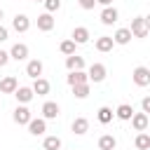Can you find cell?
Segmentation results:
<instances>
[{
	"instance_id": "6da1fadb",
	"label": "cell",
	"mask_w": 150,
	"mask_h": 150,
	"mask_svg": "<svg viewBox=\"0 0 150 150\" xmlns=\"http://www.w3.org/2000/svg\"><path fill=\"white\" fill-rule=\"evenodd\" d=\"M129 30H131V38H148V33H150V23H148L145 16H134Z\"/></svg>"
},
{
	"instance_id": "7a4b0ae2",
	"label": "cell",
	"mask_w": 150,
	"mask_h": 150,
	"mask_svg": "<svg viewBox=\"0 0 150 150\" xmlns=\"http://www.w3.org/2000/svg\"><path fill=\"white\" fill-rule=\"evenodd\" d=\"M30 117H33V112H30V108H28L26 103H19V105L14 108V112H12V120H14L19 127H21V124H28Z\"/></svg>"
},
{
	"instance_id": "3957f363",
	"label": "cell",
	"mask_w": 150,
	"mask_h": 150,
	"mask_svg": "<svg viewBox=\"0 0 150 150\" xmlns=\"http://www.w3.org/2000/svg\"><path fill=\"white\" fill-rule=\"evenodd\" d=\"M131 80H134L136 87H148L150 84V70L145 66H136L134 73H131Z\"/></svg>"
},
{
	"instance_id": "277c9868",
	"label": "cell",
	"mask_w": 150,
	"mask_h": 150,
	"mask_svg": "<svg viewBox=\"0 0 150 150\" xmlns=\"http://www.w3.org/2000/svg\"><path fill=\"white\" fill-rule=\"evenodd\" d=\"M105 75H108V70H105V66H103V63H91V66H89V70H87L89 82H103V80H105Z\"/></svg>"
},
{
	"instance_id": "5b68a950",
	"label": "cell",
	"mask_w": 150,
	"mask_h": 150,
	"mask_svg": "<svg viewBox=\"0 0 150 150\" xmlns=\"http://www.w3.org/2000/svg\"><path fill=\"white\" fill-rule=\"evenodd\" d=\"M26 127H28V131H30L33 136H45V131H47V120H45V117H30V122H28Z\"/></svg>"
},
{
	"instance_id": "8992f818",
	"label": "cell",
	"mask_w": 150,
	"mask_h": 150,
	"mask_svg": "<svg viewBox=\"0 0 150 150\" xmlns=\"http://www.w3.org/2000/svg\"><path fill=\"white\" fill-rule=\"evenodd\" d=\"M98 19H101V23H103V26H112V23H117L120 12L110 5V7H103V9H101V16H98Z\"/></svg>"
},
{
	"instance_id": "52a82bcc",
	"label": "cell",
	"mask_w": 150,
	"mask_h": 150,
	"mask_svg": "<svg viewBox=\"0 0 150 150\" xmlns=\"http://www.w3.org/2000/svg\"><path fill=\"white\" fill-rule=\"evenodd\" d=\"M26 59H28V45H23V42L12 45V49H9V61H26Z\"/></svg>"
},
{
	"instance_id": "ba28073f",
	"label": "cell",
	"mask_w": 150,
	"mask_h": 150,
	"mask_svg": "<svg viewBox=\"0 0 150 150\" xmlns=\"http://www.w3.org/2000/svg\"><path fill=\"white\" fill-rule=\"evenodd\" d=\"M40 112H42V117H45V120H56V117L61 115V108H59V103H56V101H45Z\"/></svg>"
},
{
	"instance_id": "9c48e42d",
	"label": "cell",
	"mask_w": 150,
	"mask_h": 150,
	"mask_svg": "<svg viewBox=\"0 0 150 150\" xmlns=\"http://www.w3.org/2000/svg\"><path fill=\"white\" fill-rule=\"evenodd\" d=\"M89 38H91V35H89V28H87V26H75V28H73L70 40H73L75 45H87Z\"/></svg>"
},
{
	"instance_id": "30bf717a",
	"label": "cell",
	"mask_w": 150,
	"mask_h": 150,
	"mask_svg": "<svg viewBox=\"0 0 150 150\" xmlns=\"http://www.w3.org/2000/svg\"><path fill=\"white\" fill-rule=\"evenodd\" d=\"M42 70H45V66H42V61L40 59H30L28 63H26V75L28 77H42Z\"/></svg>"
},
{
	"instance_id": "8fae6325",
	"label": "cell",
	"mask_w": 150,
	"mask_h": 150,
	"mask_svg": "<svg viewBox=\"0 0 150 150\" xmlns=\"http://www.w3.org/2000/svg\"><path fill=\"white\" fill-rule=\"evenodd\" d=\"M148 124H150L148 112H134V115H131V127H134L136 131H145Z\"/></svg>"
},
{
	"instance_id": "7c38bea8",
	"label": "cell",
	"mask_w": 150,
	"mask_h": 150,
	"mask_svg": "<svg viewBox=\"0 0 150 150\" xmlns=\"http://www.w3.org/2000/svg\"><path fill=\"white\" fill-rule=\"evenodd\" d=\"M12 28H14L16 33H26V30L30 28V19H28L26 14H16V16L12 19Z\"/></svg>"
},
{
	"instance_id": "4fadbf2b",
	"label": "cell",
	"mask_w": 150,
	"mask_h": 150,
	"mask_svg": "<svg viewBox=\"0 0 150 150\" xmlns=\"http://www.w3.org/2000/svg\"><path fill=\"white\" fill-rule=\"evenodd\" d=\"M54 16L49 14V12H45V14H40L38 16V30H42V33H49L52 28H54Z\"/></svg>"
},
{
	"instance_id": "5bb4252c",
	"label": "cell",
	"mask_w": 150,
	"mask_h": 150,
	"mask_svg": "<svg viewBox=\"0 0 150 150\" xmlns=\"http://www.w3.org/2000/svg\"><path fill=\"white\" fill-rule=\"evenodd\" d=\"M66 82H68L70 87H75V84H84V82H89V77H87L84 70H70V73L66 75Z\"/></svg>"
},
{
	"instance_id": "9a60e30c",
	"label": "cell",
	"mask_w": 150,
	"mask_h": 150,
	"mask_svg": "<svg viewBox=\"0 0 150 150\" xmlns=\"http://www.w3.org/2000/svg\"><path fill=\"white\" fill-rule=\"evenodd\" d=\"M33 96H35V94H33L30 87H16V89H14V98H16L19 103H26V105H28V103L33 101Z\"/></svg>"
},
{
	"instance_id": "2e32d148",
	"label": "cell",
	"mask_w": 150,
	"mask_h": 150,
	"mask_svg": "<svg viewBox=\"0 0 150 150\" xmlns=\"http://www.w3.org/2000/svg\"><path fill=\"white\" fill-rule=\"evenodd\" d=\"M70 129H73L75 136H84V134L89 131V120H87V117H75L73 124H70Z\"/></svg>"
},
{
	"instance_id": "e0dca14e",
	"label": "cell",
	"mask_w": 150,
	"mask_h": 150,
	"mask_svg": "<svg viewBox=\"0 0 150 150\" xmlns=\"http://www.w3.org/2000/svg\"><path fill=\"white\" fill-rule=\"evenodd\" d=\"M16 87H19V82H16L14 75H7V77L0 80V94H14Z\"/></svg>"
},
{
	"instance_id": "ac0fdd59",
	"label": "cell",
	"mask_w": 150,
	"mask_h": 150,
	"mask_svg": "<svg viewBox=\"0 0 150 150\" xmlns=\"http://www.w3.org/2000/svg\"><path fill=\"white\" fill-rule=\"evenodd\" d=\"M110 38H112L115 45H129L131 42V30L129 28H117L115 35H110Z\"/></svg>"
},
{
	"instance_id": "d6986e66",
	"label": "cell",
	"mask_w": 150,
	"mask_h": 150,
	"mask_svg": "<svg viewBox=\"0 0 150 150\" xmlns=\"http://www.w3.org/2000/svg\"><path fill=\"white\" fill-rule=\"evenodd\" d=\"M112 47H115V42H112V38H110V35H101V38H96V49H98L101 54L112 52Z\"/></svg>"
},
{
	"instance_id": "ffe728a7",
	"label": "cell",
	"mask_w": 150,
	"mask_h": 150,
	"mask_svg": "<svg viewBox=\"0 0 150 150\" xmlns=\"http://www.w3.org/2000/svg\"><path fill=\"white\" fill-rule=\"evenodd\" d=\"M66 68L68 70H84V56H77V54L66 56Z\"/></svg>"
},
{
	"instance_id": "44dd1931",
	"label": "cell",
	"mask_w": 150,
	"mask_h": 150,
	"mask_svg": "<svg viewBox=\"0 0 150 150\" xmlns=\"http://www.w3.org/2000/svg\"><path fill=\"white\" fill-rule=\"evenodd\" d=\"M30 89H33V94H38V96H47V94H49V82H47L45 77H35Z\"/></svg>"
},
{
	"instance_id": "7402d4cb",
	"label": "cell",
	"mask_w": 150,
	"mask_h": 150,
	"mask_svg": "<svg viewBox=\"0 0 150 150\" xmlns=\"http://www.w3.org/2000/svg\"><path fill=\"white\" fill-rule=\"evenodd\" d=\"M131 115H134V108H131L129 103H122V105H117V110H115V117L122 120V122H129Z\"/></svg>"
},
{
	"instance_id": "603a6c76",
	"label": "cell",
	"mask_w": 150,
	"mask_h": 150,
	"mask_svg": "<svg viewBox=\"0 0 150 150\" xmlns=\"http://www.w3.org/2000/svg\"><path fill=\"white\" fill-rule=\"evenodd\" d=\"M115 145H117V138L112 134H103L98 138V150H115Z\"/></svg>"
},
{
	"instance_id": "cb8c5ba5",
	"label": "cell",
	"mask_w": 150,
	"mask_h": 150,
	"mask_svg": "<svg viewBox=\"0 0 150 150\" xmlns=\"http://www.w3.org/2000/svg\"><path fill=\"white\" fill-rule=\"evenodd\" d=\"M96 117H98V122H101V124H110V122H112V117H115V112H112V108L101 105V108H98V112H96Z\"/></svg>"
},
{
	"instance_id": "d4e9b609",
	"label": "cell",
	"mask_w": 150,
	"mask_h": 150,
	"mask_svg": "<svg viewBox=\"0 0 150 150\" xmlns=\"http://www.w3.org/2000/svg\"><path fill=\"white\" fill-rule=\"evenodd\" d=\"M42 148H45V150H61V138H59V136H45Z\"/></svg>"
},
{
	"instance_id": "484cf974",
	"label": "cell",
	"mask_w": 150,
	"mask_h": 150,
	"mask_svg": "<svg viewBox=\"0 0 150 150\" xmlns=\"http://www.w3.org/2000/svg\"><path fill=\"white\" fill-rule=\"evenodd\" d=\"M134 145H136L138 150H148V148H150V136H148L145 131H138V136H136Z\"/></svg>"
},
{
	"instance_id": "4316f807",
	"label": "cell",
	"mask_w": 150,
	"mask_h": 150,
	"mask_svg": "<svg viewBox=\"0 0 150 150\" xmlns=\"http://www.w3.org/2000/svg\"><path fill=\"white\" fill-rule=\"evenodd\" d=\"M73 96H75V98H87V96H89V82L75 84V87H73Z\"/></svg>"
},
{
	"instance_id": "83f0119b",
	"label": "cell",
	"mask_w": 150,
	"mask_h": 150,
	"mask_svg": "<svg viewBox=\"0 0 150 150\" xmlns=\"http://www.w3.org/2000/svg\"><path fill=\"white\" fill-rule=\"evenodd\" d=\"M75 47H77V45H75V42H73L70 38H68V40H63V42L59 45V49H61V54H66V56H70V54H75Z\"/></svg>"
},
{
	"instance_id": "f1b7e54d",
	"label": "cell",
	"mask_w": 150,
	"mask_h": 150,
	"mask_svg": "<svg viewBox=\"0 0 150 150\" xmlns=\"http://www.w3.org/2000/svg\"><path fill=\"white\" fill-rule=\"evenodd\" d=\"M42 5H45V12H49V14L61 9V0H42Z\"/></svg>"
},
{
	"instance_id": "f546056e",
	"label": "cell",
	"mask_w": 150,
	"mask_h": 150,
	"mask_svg": "<svg viewBox=\"0 0 150 150\" xmlns=\"http://www.w3.org/2000/svg\"><path fill=\"white\" fill-rule=\"evenodd\" d=\"M77 5H80L82 9H94V7H96V0H77Z\"/></svg>"
},
{
	"instance_id": "4dcf8cb0",
	"label": "cell",
	"mask_w": 150,
	"mask_h": 150,
	"mask_svg": "<svg viewBox=\"0 0 150 150\" xmlns=\"http://www.w3.org/2000/svg\"><path fill=\"white\" fill-rule=\"evenodd\" d=\"M9 63V52H5V49H0V68H5Z\"/></svg>"
},
{
	"instance_id": "1f68e13d",
	"label": "cell",
	"mask_w": 150,
	"mask_h": 150,
	"mask_svg": "<svg viewBox=\"0 0 150 150\" xmlns=\"http://www.w3.org/2000/svg\"><path fill=\"white\" fill-rule=\"evenodd\" d=\"M141 108H143V112H150V96H145L141 101Z\"/></svg>"
},
{
	"instance_id": "d6a6232c",
	"label": "cell",
	"mask_w": 150,
	"mask_h": 150,
	"mask_svg": "<svg viewBox=\"0 0 150 150\" xmlns=\"http://www.w3.org/2000/svg\"><path fill=\"white\" fill-rule=\"evenodd\" d=\"M7 38H9V30H7V28H5L2 23H0V42H5Z\"/></svg>"
},
{
	"instance_id": "836d02e7",
	"label": "cell",
	"mask_w": 150,
	"mask_h": 150,
	"mask_svg": "<svg viewBox=\"0 0 150 150\" xmlns=\"http://www.w3.org/2000/svg\"><path fill=\"white\" fill-rule=\"evenodd\" d=\"M96 5H101V7H110L112 0H96Z\"/></svg>"
},
{
	"instance_id": "e575fe53",
	"label": "cell",
	"mask_w": 150,
	"mask_h": 150,
	"mask_svg": "<svg viewBox=\"0 0 150 150\" xmlns=\"http://www.w3.org/2000/svg\"><path fill=\"white\" fill-rule=\"evenodd\" d=\"M2 16H5V12H2V7H0V21H2Z\"/></svg>"
},
{
	"instance_id": "d590c367",
	"label": "cell",
	"mask_w": 150,
	"mask_h": 150,
	"mask_svg": "<svg viewBox=\"0 0 150 150\" xmlns=\"http://www.w3.org/2000/svg\"><path fill=\"white\" fill-rule=\"evenodd\" d=\"M0 105H2V94H0Z\"/></svg>"
},
{
	"instance_id": "8d00e7d4",
	"label": "cell",
	"mask_w": 150,
	"mask_h": 150,
	"mask_svg": "<svg viewBox=\"0 0 150 150\" xmlns=\"http://www.w3.org/2000/svg\"><path fill=\"white\" fill-rule=\"evenodd\" d=\"M33 2H42V0H33Z\"/></svg>"
}]
</instances>
